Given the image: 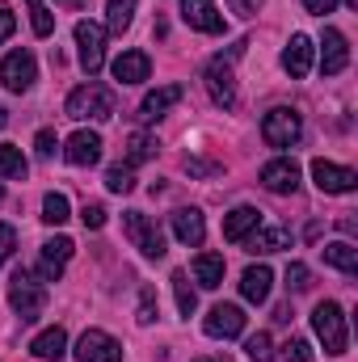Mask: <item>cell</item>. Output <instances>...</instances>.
I'll use <instances>...</instances> for the list:
<instances>
[{
	"instance_id": "obj_49",
	"label": "cell",
	"mask_w": 358,
	"mask_h": 362,
	"mask_svg": "<svg viewBox=\"0 0 358 362\" xmlns=\"http://www.w3.org/2000/svg\"><path fill=\"white\" fill-rule=\"evenodd\" d=\"M0 202H4V189H0Z\"/></svg>"
},
{
	"instance_id": "obj_10",
	"label": "cell",
	"mask_w": 358,
	"mask_h": 362,
	"mask_svg": "<svg viewBox=\"0 0 358 362\" xmlns=\"http://www.w3.org/2000/svg\"><path fill=\"white\" fill-rule=\"evenodd\" d=\"M76 362H122V346L101 329H85L76 341Z\"/></svg>"
},
{
	"instance_id": "obj_26",
	"label": "cell",
	"mask_w": 358,
	"mask_h": 362,
	"mask_svg": "<svg viewBox=\"0 0 358 362\" xmlns=\"http://www.w3.org/2000/svg\"><path fill=\"white\" fill-rule=\"evenodd\" d=\"M156 135H144V131H131L127 135V169H135V165H148V160H156Z\"/></svg>"
},
{
	"instance_id": "obj_9",
	"label": "cell",
	"mask_w": 358,
	"mask_h": 362,
	"mask_svg": "<svg viewBox=\"0 0 358 362\" xmlns=\"http://www.w3.org/2000/svg\"><path fill=\"white\" fill-rule=\"evenodd\" d=\"M202 333L215 337V341H228V337H241L245 333V312L236 303H215L202 320Z\"/></svg>"
},
{
	"instance_id": "obj_23",
	"label": "cell",
	"mask_w": 358,
	"mask_h": 362,
	"mask_svg": "<svg viewBox=\"0 0 358 362\" xmlns=\"http://www.w3.org/2000/svg\"><path fill=\"white\" fill-rule=\"evenodd\" d=\"M262 223V211L258 206H236L228 219H224V240H232V245H241L253 228Z\"/></svg>"
},
{
	"instance_id": "obj_36",
	"label": "cell",
	"mask_w": 358,
	"mask_h": 362,
	"mask_svg": "<svg viewBox=\"0 0 358 362\" xmlns=\"http://www.w3.org/2000/svg\"><path fill=\"white\" fill-rule=\"evenodd\" d=\"M282 362H312V346H308L304 337H291V341L282 346Z\"/></svg>"
},
{
	"instance_id": "obj_11",
	"label": "cell",
	"mask_w": 358,
	"mask_h": 362,
	"mask_svg": "<svg viewBox=\"0 0 358 362\" xmlns=\"http://www.w3.org/2000/svg\"><path fill=\"white\" fill-rule=\"evenodd\" d=\"M72 253H76V245H72L68 236L47 240V245H42V257H38V278H42V282H59L64 270H68V262H72Z\"/></svg>"
},
{
	"instance_id": "obj_33",
	"label": "cell",
	"mask_w": 358,
	"mask_h": 362,
	"mask_svg": "<svg viewBox=\"0 0 358 362\" xmlns=\"http://www.w3.org/2000/svg\"><path fill=\"white\" fill-rule=\"evenodd\" d=\"M105 189H110V194H131V189H135V173H131L127 165L105 169Z\"/></svg>"
},
{
	"instance_id": "obj_15",
	"label": "cell",
	"mask_w": 358,
	"mask_h": 362,
	"mask_svg": "<svg viewBox=\"0 0 358 362\" xmlns=\"http://www.w3.org/2000/svg\"><path fill=\"white\" fill-rule=\"evenodd\" d=\"M241 245H249V253H282V249H291V228H282V223H258Z\"/></svg>"
},
{
	"instance_id": "obj_44",
	"label": "cell",
	"mask_w": 358,
	"mask_h": 362,
	"mask_svg": "<svg viewBox=\"0 0 358 362\" xmlns=\"http://www.w3.org/2000/svg\"><path fill=\"white\" fill-rule=\"evenodd\" d=\"M185 169L190 173H215V165H202V160H190V156H185Z\"/></svg>"
},
{
	"instance_id": "obj_24",
	"label": "cell",
	"mask_w": 358,
	"mask_h": 362,
	"mask_svg": "<svg viewBox=\"0 0 358 362\" xmlns=\"http://www.w3.org/2000/svg\"><path fill=\"white\" fill-rule=\"evenodd\" d=\"M270 286H274V274H270V266H249V270L241 274V295H245L249 303H266V299H270Z\"/></svg>"
},
{
	"instance_id": "obj_13",
	"label": "cell",
	"mask_w": 358,
	"mask_h": 362,
	"mask_svg": "<svg viewBox=\"0 0 358 362\" xmlns=\"http://www.w3.org/2000/svg\"><path fill=\"white\" fill-rule=\"evenodd\" d=\"M312 181L325 194H350L358 185V173L346 169V165H333V160H312Z\"/></svg>"
},
{
	"instance_id": "obj_30",
	"label": "cell",
	"mask_w": 358,
	"mask_h": 362,
	"mask_svg": "<svg viewBox=\"0 0 358 362\" xmlns=\"http://www.w3.org/2000/svg\"><path fill=\"white\" fill-rule=\"evenodd\" d=\"M68 211H72V206H68V198H64V194H55V189H51V194L42 198V223L59 228V223H68V219H72Z\"/></svg>"
},
{
	"instance_id": "obj_43",
	"label": "cell",
	"mask_w": 358,
	"mask_h": 362,
	"mask_svg": "<svg viewBox=\"0 0 358 362\" xmlns=\"http://www.w3.org/2000/svg\"><path fill=\"white\" fill-rule=\"evenodd\" d=\"M304 8H308V13H316V17H325V13H333V8H337V0H304Z\"/></svg>"
},
{
	"instance_id": "obj_27",
	"label": "cell",
	"mask_w": 358,
	"mask_h": 362,
	"mask_svg": "<svg viewBox=\"0 0 358 362\" xmlns=\"http://www.w3.org/2000/svg\"><path fill=\"white\" fill-rule=\"evenodd\" d=\"M321 253H325V262H329L333 270H342V274H358V249L350 245V240H333V245H325Z\"/></svg>"
},
{
	"instance_id": "obj_6",
	"label": "cell",
	"mask_w": 358,
	"mask_h": 362,
	"mask_svg": "<svg viewBox=\"0 0 358 362\" xmlns=\"http://www.w3.org/2000/svg\"><path fill=\"white\" fill-rule=\"evenodd\" d=\"M299 135H304V122H299V110H291V105H274L262 118V139L270 148H291V144H299Z\"/></svg>"
},
{
	"instance_id": "obj_5",
	"label": "cell",
	"mask_w": 358,
	"mask_h": 362,
	"mask_svg": "<svg viewBox=\"0 0 358 362\" xmlns=\"http://www.w3.org/2000/svg\"><path fill=\"white\" fill-rule=\"evenodd\" d=\"M8 303H13V308L21 312V320L30 325V320L42 316V308H47V291H42V282H38L30 270H17L13 274V282H8Z\"/></svg>"
},
{
	"instance_id": "obj_12",
	"label": "cell",
	"mask_w": 358,
	"mask_h": 362,
	"mask_svg": "<svg viewBox=\"0 0 358 362\" xmlns=\"http://www.w3.org/2000/svg\"><path fill=\"white\" fill-rule=\"evenodd\" d=\"M181 21L198 34H224V13L215 0H181Z\"/></svg>"
},
{
	"instance_id": "obj_45",
	"label": "cell",
	"mask_w": 358,
	"mask_h": 362,
	"mask_svg": "<svg viewBox=\"0 0 358 362\" xmlns=\"http://www.w3.org/2000/svg\"><path fill=\"white\" fill-rule=\"evenodd\" d=\"M55 4H64V8H68V13H81V8H85V4H89V0H55Z\"/></svg>"
},
{
	"instance_id": "obj_31",
	"label": "cell",
	"mask_w": 358,
	"mask_h": 362,
	"mask_svg": "<svg viewBox=\"0 0 358 362\" xmlns=\"http://www.w3.org/2000/svg\"><path fill=\"white\" fill-rule=\"evenodd\" d=\"M173 295H178V312L181 316H194V308H198V295H194V286H190V278H185V270H173Z\"/></svg>"
},
{
	"instance_id": "obj_25",
	"label": "cell",
	"mask_w": 358,
	"mask_h": 362,
	"mask_svg": "<svg viewBox=\"0 0 358 362\" xmlns=\"http://www.w3.org/2000/svg\"><path fill=\"white\" fill-rule=\"evenodd\" d=\"M190 270H194V282H198V286L215 291V286L224 282V270H228V266H224V253H198Z\"/></svg>"
},
{
	"instance_id": "obj_1",
	"label": "cell",
	"mask_w": 358,
	"mask_h": 362,
	"mask_svg": "<svg viewBox=\"0 0 358 362\" xmlns=\"http://www.w3.org/2000/svg\"><path fill=\"white\" fill-rule=\"evenodd\" d=\"M245 47H249V42H236L228 55H215V59L207 64V72H202L207 93H211V101H215L219 110H232V105H236V76H232V59H236V55H245Z\"/></svg>"
},
{
	"instance_id": "obj_35",
	"label": "cell",
	"mask_w": 358,
	"mask_h": 362,
	"mask_svg": "<svg viewBox=\"0 0 358 362\" xmlns=\"http://www.w3.org/2000/svg\"><path fill=\"white\" fill-rule=\"evenodd\" d=\"M156 316H161V303H156V291H152V286H144V291H139V312H135V320H139V325H152Z\"/></svg>"
},
{
	"instance_id": "obj_47",
	"label": "cell",
	"mask_w": 358,
	"mask_h": 362,
	"mask_svg": "<svg viewBox=\"0 0 358 362\" xmlns=\"http://www.w3.org/2000/svg\"><path fill=\"white\" fill-rule=\"evenodd\" d=\"M4 122H8V114H4V105H0V131H4Z\"/></svg>"
},
{
	"instance_id": "obj_14",
	"label": "cell",
	"mask_w": 358,
	"mask_h": 362,
	"mask_svg": "<svg viewBox=\"0 0 358 362\" xmlns=\"http://www.w3.org/2000/svg\"><path fill=\"white\" fill-rule=\"evenodd\" d=\"M346 64H350L346 34L329 25V30L321 34V72H325V76H337V72H346Z\"/></svg>"
},
{
	"instance_id": "obj_32",
	"label": "cell",
	"mask_w": 358,
	"mask_h": 362,
	"mask_svg": "<svg viewBox=\"0 0 358 362\" xmlns=\"http://www.w3.org/2000/svg\"><path fill=\"white\" fill-rule=\"evenodd\" d=\"M30 4V21H34V34L38 38H51L55 34V17H51V8L42 4V0H25Z\"/></svg>"
},
{
	"instance_id": "obj_39",
	"label": "cell",
	"mask_w": 358,
	"mask_h": 362,
	"mask_svg": "<svg viewBox=\"0 0 358 362\" xmlns=\"http://www.w3.org/2000/svg\"><path fill=\"white\" fill-rule=\"evenodd\" d=\"M55 148H59V139H55V131H38V135H34V152H38L42 160H47V156H51Z\"/></svg>"
},
{
	"instance_id": "obj_16",
	"label": "cell",
	"mask_w": 358,
	"mask_h": 362,
	"mask_svg": "<svg viewBox=\"0 0 358 362\" xmlns=\"http://www.w3.org/2000/svg\"><path fill=\"white\" fill-rule=\"evenodd\" d=\"M262 185L270 194H295L299 189V165L291 156H278V160L262 165Z\"/></svg>"
},
{
	"instance_id": "obj_22",
	"label": "cell",
	"mask_w": 358,
	"mask_h": 362,
	"mask_svg": "<svg viewBox=\"0 0 358 362\" xmlns=\"http://www.w3.org/2000/svg\"><path fill=\"white\" fill-rule=\"evenodd\" d=\"M30 354H38V358H47V362H59L64 354H68V333H64L59 325L42 329V333L30 341Z\"/></svg>"
},
{
	"instance_id": "obj_20",
	"label": "cell",
	"mask_w": 358,
	"mask_h": 362,
	"mask_svg": "<svg viewBox=\"0 0 358 362\" xmlns=\"http://www.w3.org/2000/svg\"><path fill=\"white\" fill-rule=\"evenodd\" d=\"M148 76H152L148 51H122V55L114 59V81H118V85H144Z\"/></svg>"
},
{
	"instance_id": "obj_29",
	"label": "cell",
	"mask_w": 358,
	"mask_h": 362,
	"mask_svg": "<svg viewBox=\"0 0 358 362\" xmlns=\"http://www.w3.org/2000/svg\"><path fill=\"white\" fill-rule=\"evenodd\" d=\"M131 17H135V0H105V25L114 34H122L131 25Z\"/></svg>"
},
{
	"instance_id": "obj_3",
	"label": "cell",
	"mask_w": 358,
	"mask_h": 362,
	"mask_svg": "<svg viewBox=\"0 0 358 362\" xmlns=\"http://www.w3.org/2000/svg\"><path fill=\"white\" fill-rule=\"evenodd\" d=\"M68 118H76V122H105V118H114V93L101 89V85H81V89H72L68 97Z\"/></svg>"
},
{
	"instance_id": "obj_46",
	"label": "cell",
	"mask_w": 358,
	"mask_h": 362,
	"mask_svg": "<svg viewBox=\"0 0 358 362\" xmlns=\"http://www.w3.org/2000/svg\"><path fill=\"white\" fill-rule=\"evenodd\" d=\"M274 325H291V308H278L274 312Z\"/></svg>"
},
{
	"instance_id": "obj_28",
	"label": "cell",
	"mask_w": 358,
	"mask_h": 362,
	"mask_svg": "<svg viewBox=\"0 0 358 362\" xmlns=\"http://www.w3.org/2000/svg\"><path fill=\"white\" fill-rule=\"evenodd\" d=\"M25 156H21V148H13V144H0V177L8 181H21L25 177Z\"/></svg>"
},
{
	"instance_id": "obj_4",
	"label": "cell",
	"mask_w": 358,
	"mask_h": 362,
	"mask_svg": "<svg viewBox=\"0 0 358 362\" xmlns=\"http://www.w3.org/2000/svg\"><path fill=\"white\" fill-rule=\"evenodd\" d=\"M122 232L131 236V245L144 253V257H152V262H161L169 249H165V232L156 228V219L152 215H144V211H127L122 215Z\"/></svg>"
},
{
	"instance_id": "obj_41",
	"label": "cell",
	"mask_w": 358,
	"mask_h": 362,
	"mask_svg": "<svg viewBox=\"0 0 358 362\" xmlns=\"http://www.w3.org/2000/svg\"><path fill=\"white\" fill-rule=\"evenodd\" d=\"M13 30H17V13H13L8 4H0V42H8Z\"/></svg>"
},
{
	"instance_id": "obj_42",
	"label": "cell",
	"mask_w": 358,
	"mask_h": 362,
	"mask_svg": "<svg viewBox=\"0 0 358 362\" xmlns=\"http://www.w3.org/2000/svg\"><path fill=\"white\" fill-rule=\"evenodd\" d=\"M228 8H232L236 17H258V8H262V0H228Z\"/></svg>"
},
{
	"instance_id": "obj_21",
	"label": "cell",
	"mask_w": 358,
	"mask_h": 362,
	"mask_svg": "<svg viewBox=\"0 0 358 362\" xmlns=\"http://www.w3.org/2000/svg\"><path fill=\"white\" fill-rule=\"evenodd\" d=\"M181 97H185V89H181V85H165V89L148 93V97L139 101V122H156V118H165V114L178 105Z\"/></svg>"
},
{
	"instance_id": "obj_7",
	"label": "cell",
	"mask_w": 358,
	"mask_h": 362,
	"mask_svg": "<svg viewBox=\"0 0 358 362\" xmlns=\"http://www.w3.org/2000/svg\"><path fill=\"white\" fill-rule=\"evenodd\" d=\"M0 81L8 93H30L38 81V59L30 51H8L4 64H0Z\"/></svg>"
},
{
	"instance_id": "obj_38",
	"label": "cell",
	"mask_w": 358,
	"mask_h": 362,
	"mask_svg": "<svg viewBox=\"0 0 358 362\" xmlns=\"http://www.w3.org/2000/svg\"><path fill=\"white\" fill-rule=\"evenodd\" d=\"M81 223H85L89 232L105 228V206H101V202H85V211H81Z\"/></svg>"
},
{
	"instance_id": "obj_48",
	"label": "cell",
	"mask_w": 358,
	"mask_h": 362,
	"mask_svg": "<svg viewBox=\"0 0 358 362\" xmlns=\"http://www.w3.org/2000/svg\"><path fill=\"white\" fill-rule=\"evenodd\" d=\"M194 362H211V358H194Z\"/></svg>"
},
{
	"instance_id": "obj_34",
	"label": "cell",
	"mask_w": 358,
	"mask_h": 362,
	"mask_svg": "<svg viewBox=\"0 0 358 362\" xmlns=\"http://www.w3.org/2000/svg\"><path fill=\"white\" fill-rule=\"evenodd\" d=\"M245 354H249V362H274V346H270V333H253V337L245 341Z\"/></svg>"
},
{
	"instance_id": "obj_37",
	"label": "cell",
	"mask_w": 358,
	"mask_h": 362,
	"mask_svg": "<svg viewBox=\"0 0 358 362\" xmlns=\"http://www.w3.org/2000/svg\"><path fill=\"white\" fill-rule=\"evenodd\" d=\"M287 286H291V291H308V286H312V274H308L304 262H291V266H287Z\"/></svg>"
},
{
	"instance_id": "obj_40",
	"label": "cell",
	"mask_w": 358,
	"mask_h": 362,
	"mask_svg": "<svg viewBox=\"0 0 358 362\" xmlns=\"http://www.w3.org/2000/svg\"><path fill=\"white\" fill-rule=\"evenodd\" d=\"M13 249H17V232H13L8 223H0V266L13 257Z\"/></svg>"
},
{
	"instance_id": "obj_2",
	"label": "cell",
	"mask_w": 358,
	"mask_h": 362,
	"mask_svg": "<svg viewBox=\"0 0 358 362\" xmlns=\"http://www.w3.org/2000/svg\"><path fill=\"white\" fill-rule=\"evenodd\" d=\"M312 329H316V337H321V346H325V354H333V358H342L346 354V312L333 303V299H325V303H316V312H312Z\"/></svg>"
},
{
	"instance_id": "obj_8",
	"label": "cell",
	"mask_w": 358,
	"mask_h": 362,
	"mask_svg": "<svg viewBox=\"0 0 358 362\" xmlns=\"http://www.w3.org/2000/svg\"><path fill=\"white\" fill-rule=\"evenodd\" d=\"M76 47H81V68L85 76H97L105 64V30L97 21H76Z\"/></svg>"
},
{
	"instance_id": "obj_19",
	"label": "cell",
	"mask_w": 358,
	"mask_h": 362,
	"mask_svg": "<svg viewBox=\"0 0 358 362\" xmlns=\"http://www.w3.org/2000/svg\"><path fill=\"white\" fill-rule=\"evenodd\" d=\"M282 68L291 81H304L312 72V38L308 34H291V42L282 47Z\"/></svg>"
},
{
	"instance_id": "obj_17",
	"label": "cell",
	"mask_w": 358,
	"mask_h": 362,
	"mask_svg": "<svg viewBox=\"0 0 358 362\" xmlns=\"http://www.w3.org/2000/svg\"><path fill=\"white\" fill-rule=\"evenodd\" d=\"M101 135L97 131H76L68 144H64V156H68V165H76V169H89V165H97L101 160Z\"/></svg>"
},
{
	"instance_id": "obj_18",
	"label": "cell",
	"mask_w": 358,
	"mask_h": 362,
	"mask_svg": "<svg viewBox=\"0 0 358 362\" xmlns=\"http://www.w3.org/2000/svg\"><path fill=\"white\" fill-rule=\"evenodd\" d=\"M169 223H173V236H178L185 249H198L202 236H207V219H202V211H194V206H178V211L169 215Z\"/></svg>"
}]
</instances>
